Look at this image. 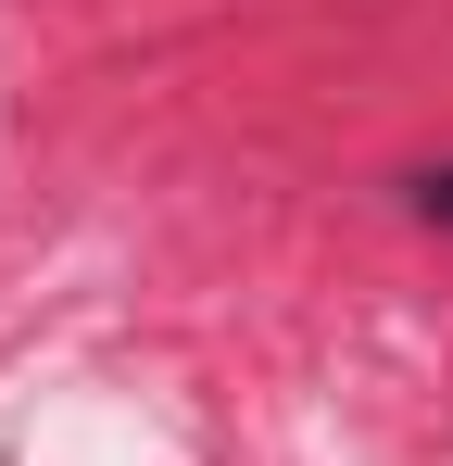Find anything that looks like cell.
<instances>
[{
    "label": "cell",
    "instance_id": "6da1fadb",
    "mask_svg": "<svg viewBox=\"0 0 453 466\" xmlns=\"http://www.w3.org/2000/svg\"><path fill=\"white\" fill-rule=\"evenodd\" d=\"M403 189H416V215H428V228H453V164H428V177H403Z\"/></svg>",
    "mask_w": 453,
    "mask_h": 466
}]
</instances>
